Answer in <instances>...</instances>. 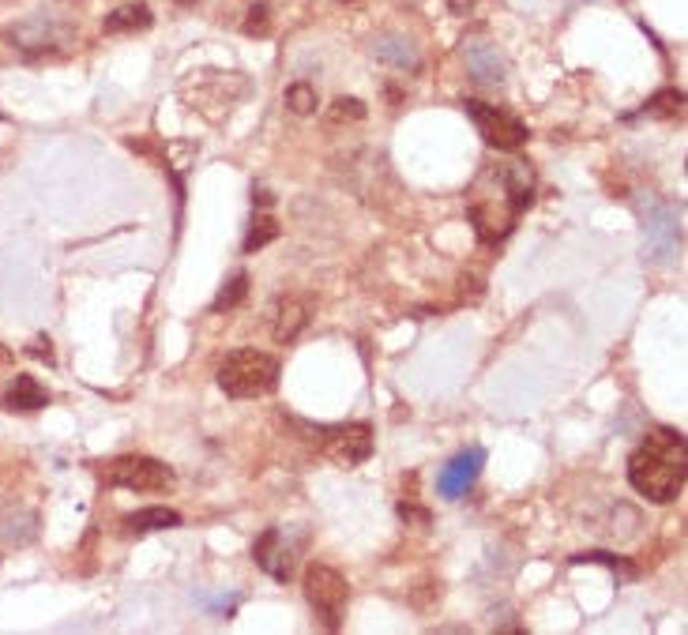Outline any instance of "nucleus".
Segmentation results:
<instances>
[{"instance_id":"obj_25","label":"nucleus","mask_w":688,"mask_h":635,"mask_svg":"<svg viewBox=\"0 0 688 635\" xmlns=\"http://www.w3.org/2000/svg\"><path fill=\"white\" fill-rule=\"evenodd\" d=\"M361 117H365V102L358 98H339L331 109V121H361Z\"/></svg>"},{"instance_id":"obj_22","label":"nucleus","mask_w":688,"mask_h":635,"mask_svg":"<svg viewBox=\"0 0 688 635\" xmlns=\"http://www.w3.org/2000/svg\"><path fill=\"white\" fill-rule=\"evenodd\" d=\"M245 294H249V275H245V271H237L234 279H230V286H222V294L215 297V312L241 305V301H245Z\"/></svg>"},{"instance_id":"obj_15","label":"nucleus","mask_w":688,"mask_h":635,"mask_svg":"<svg viewBox=\"0 0 688 635\" xmlns=\"http://www.w3.org/2000/svg\"><path fill=\"white\" fill-rule=\"evenodd\" d=\"M151 23H155L151 8H147L143 0H132V4L113 8L110 16L102 19V31H106V34H132V31H147Z\"/></svg>"},{"instance_id":"obj_20","label":"nucleus","mask_w":688,"mask_h":635,"mask_svg":"<svg viewBox=\"0 0 688 635\" xmlns=\"http://www.w3.org/2000/svg\"><path fill=\"white\" fill-rule=\"evenodd\" d=\"M286 106H290V113H316V106H320V98H316V87L313 83H294V87H286Z\"/></svg>"},{"instance_id":"obj_29","label":"nucleus","mask_w":688,"mask_h":635,"mask_svg":"<svg viewBox=\"0 0 688 635\" xmlns=\"http://www.w3.org/2000/svg\"><path fill=\"white\" fill-rule=\"evenodd\" d=\"M4 357H8V354H4V350H0V361H4Z\"/></svg>"},{"instance_id":"obj_8","label":"nucleus","mask_w":688,"mask_h":635,"mask_svg":"<svg viewBox=\"0 0 688 635\" xmlns=\"http://www.w3.org/2000/svg\"><path fill=\"white\" fill-rule=\"evenodd\" d=\"M252 560H256L271 579L286 583V579L294 575V564H298V545L286 538V530L282 527H271L256 538V545H252Z\"/></svg>"},{"instance_id":"obj_21","label":"nucleus","mask_w":688,"mask_h":635,"mask_svg":"<svg viewBox=\"0 0 688 635\" xmlns=\"http://www.w3.org/2000/svg\"><path fill=\"white\" fill-rule=\"evenodd\" d=\"M275 237H279V222L271 215H256L252 218L249 237H245V252H256V248H264L267 241H275Z\"/></svg>"},{"instance_id":"obj_10","label":"nucleus","mask_w":688,"mask_h":635,"mask_svg":"<svg viewBox=\"0 0 688 635\" xmlns=\"http://www.w3.org/2000/svg\"><path fill=\"white\" fill-rule=\"evenodd\" d=\"M482 466H485V451L482 448L459 451L452 463H448L437 474V493L444 496V500H459V496H467L470 485H474V481H478V474H482Z\"/></svg>"},{"instance_id":"obj_3","label":"nucleus","mask_w":688,"mask_h":635,"mask_svg":"<svg viewBox=\"0 0 688 635\" xmlns=\"http://www.w3.org/2000/svg\"><path fill=\"white\" fill-rule=\"evenodd\" d=\"M301 590H305V602L313 605L320 624L328 632H339L346 617V602H350V587H346L343 575L328 564H309L301 575Z\"/></svg>"},{"instance_id":"obj_27","label":"nucleus","mask_w":688,"mask_h":635,"mask_svg":"<svg viewBox=\"0 0 688 635\" xmlns=\"http://www.w3.org/2000/svg\"><path fill=\"white\" fill-rule=\"evenodd\" d=\"M478 4H482V0H448V8H452L455 16H470Z\"/></svg>"},{"instance_id":"obj_14","label":"nucleus","mask_w":688,"mask_h":635,"mask_svg":"<svg viewBox=\"0 0 688 635\" xmlns=\"http://www.w3.org/2000/svg\"><path fill=\"white\" fill-rule=\"evenodd\" d=\"M4 406L8 410H42V406H49V391L46 384H38V376L19 372L16 380H12V388H8V395H4Z\"/></svg>"},{"instance_id":"obj_12","label":"nucleus","mask_w":688,"mask_h":635,"mask_svg":"<svg viewBox=\"0 0 688 635\" xmlns=\"http://www.w3.org/2000/svg\"><path fill=\"white\" fill-rule=\"evenodd\" d=\"M373 57L388 68H399V72H418L422 68V53L418 46L410 42L407 34H395V31H384L373 38Z\"/></svg>"},{"instance_id":"obj_7","label":"nucleus","mask_w":688,"mask_h":635,"mask_svg":"<svg viewBox=\"0 0 688 635\" xmlns=\"http://www.w3.org/2000/svg\"><path fill=\"white\" fill-rule=\"evenodd\" d=\"M324 451H328L331 459L339 466H358L365 463L369 455H373V429L365 425V421H350V425H331V429H324Z\"/></svg>"},{"instance_id":"obj_5","label":"nucleus","mask_w":688,"mask_h":635,"mask_svg":"<svg viewBox=\"0 0 688 635\" xmlns=\"http://www.w3.org/2000/svg\"><path fill=\"white\" fill-rule=\"evenodd\" d=\"M106 481L117 489H132V493H166L173 489V470L147 455H121L110 463Z\"/></svg>"},{"instance_id":"obj_9","label":"nucleus","mask_w":688,"mask_h":635,"mask_svg":"<svg viewBox=\"0 0 688 635\" xmlns=\"http://www.w3.org/2000/svg\"><path fill=\"white\" fill-rule=\"evenodd\" d=\"M463 61H467L470 79L482 83V87H501L504 79H508L504 53L493 42H485V38H467L463 42Z\"/></svg>"},{"instance_id":"obj_16","label":"nucleus","mask_w":688,"mask_h":635,"mask_svg":"<svg viewBox=\"0 0 688 635\" xmlns=\"http://www.w3.org/2000/svg\"><path fill=\"white\" fill-rule=\"evenodd\" d=\"M305 324H309V309H305L301 301H294V297H286V301L275 305L271 335H275V342H294L301 331H305Z\"/></svg>"},{"instance_id":"obj_2","label":"nucleus","mask_w":688,"mask_h":635,"mask_svg":"<svg viewBox=\"0 0 688 635\" xmlns=\"http://www.w3.org/2000/svg\"><path fill=\"white\" fill-rule=\"evenodd\" d=\"M219 388L230 399H260L279 388V361L260 350H234L219 365Z\"/></svg>"},{"instance_id":"obj_24","label":"nucleus","mask_w":688,"mask_h":635,"mask_svg":"<svg viewBox=\"0 0 688 635\" xmlns=\"http://www.w3.org/2000/svg\"><path fill=\"white\" fill-rule=\"evenodd\" d=\"M267 31H271V4H264V0H260V4H252V8H249L245 34H252V38H256V34H267Z\"/></svg>"},{"instance_id":"obj_18","label":"nucleus","mask_w":688,"mask_h":635,"mask_svg":"<svg viewBox=\"0 0 688 635\" xmlns=\"http://www.w3.org/2000/svg\"><path fill=\"white\" fill-rule=\"evenodd\" d=\"M128 534H155V530H173L181 527V512L173 508H140L125 519Z\"/></svg>"},{"instance_id":"obj_11","label":"nucleus","mask_w":688,"mask_h":635,"mask_svg":"<svg viewBox=\"0 0 688 635\" xmlns=\"http://www.w3.org/2000/svg\"><path fill=\"white\" fill-rule=\"evenodd\" d=\"M516 215L519 211L508 200H478L470 207V222H474V230H478L485 245L504 241L512 233V226H516Z\"/></svg>"},{"instance_id":"obj_23","label":"nucleus","mask_w":688,"mask_h":635,"mask_svg":"<svg viewBox=\"0 0 688 635\" xmlns=\"http://www.w3.org/2000/svg\"><path fill=\"white\" fill-rule=\"evenodd\" d=\"M576 564H606V568H613V572H625L628 579H636V564H628L625 557H613V553H579V557H572Z\"/></svg>"},{"instance_id":"obj_26","label":"nucleus","mask_w":688,"mask_h":635,"mask_svg":"<svg viewBox=\"0 0 688 635\" xmlns=\"http://www.w3.org/2000/svg\"><path fill=\"white\" fill-rule=\"evenodd\" d=\"M27 354L42 357V361H49V365H53V342H49V339H34L31 346H27Z\"/></svg>"},{"instance_id":"obj_1","label":"nucleus","mask_w":688,"mask_h":635,"mask_svg":"<svg viewBox=\"0 0 688 635\" xmlns=\"http://www.w3.org/2000/svg\"><path fill=\"white\" fill-rule=\"evenodd\" d=\"M628 485L651 504H670L685 489V436L655 429L628 455Z\"/></svg>"},{"instance_id":"obj_13","label":"nucleus","mask_w":688,"mask_h":635,"mask_svg":"<svg viewBox=\"0 0 688 635\" xmlns=\"http://www.w3.org/2000/svg\"><path fill=\"white\" fill-rule=\"evenodd\" d=\"M497 185H501V192L508 196V203L516 211H523L534 200V170L527 162H508V166H501L497 170Z\"/></svg>"},{"instance_id":"obj_17","label":"nucleus","mask_w":688,"mask_h":635,"mask_svg":"<svg viewBox=\"0 0 688 635\" xmlns=\"http://www.w3.org/2000/svg\"><path fill=\"white\" fill-rule=\"evenodd\" d=\"M12 42L23 53L38 57V53H49V49L57 46V31H53V23H46V19H27V23H19L16 31H12Z\"/></svg>"},{"instance_id":"obj_19","label":"nucleus","mask_w":688,"mask_h":635,"mask_svg":"<svg viewBox=\"0 0 688 635\" xmlns=\"http://www.w3.org/2000/svg\"><path fill=\"white\" fill-rule=\"evenodd\" d=\"M681 106H685V94L677 91V87H666V91H658L647 102V113L651 117H681Z\"/></svg>"},{"instance_id":"obj_4","label":"nucleus","mask_w":688,"mask_h":635,"mask_svg":"<svg viewBox=\"0 0 688 635\" xmlns=\"http://www.w3.org/2000/svg\"><path fill=\"white\" fill-rule=\"evenodd\" d=\"M463 109H467V117L474 121V128H478V136H482L489 147H497V151H519L523 143L531 140L527 124L519 121V117H512V113H504V109L489 106V102L467 98Z\"/></svg>"},{"instance_id":"obj_28","label":"nucleus","mask_w":688,"mask_h":635,"mask_svg":"<svg viewBox=\"0 0 688 635\" xmlns=\"http://www.w3.org/2000/svg\"><path fill=\"white\" fill-rule=\"evenodd\" d=\"M403 4H422V0H403Z\"/></svg>"},{"instance_id":"obj_6","label":"nucleus","mask_w":688,"mask_h":635,"mask_svg":"<svg viewBox=\"0 0 688 635\" xmlns=\"http://www.w3.org/2000/svg\"><path fill=\"white\" fill-rule=\"evenodd\" d=\"M643 241L658 264H673L681 252V218L670 203L647 200L643 203Z\"/></svg>"}]
</instances>
